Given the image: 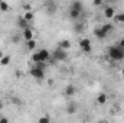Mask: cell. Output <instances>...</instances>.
<instances>
[{"label": "cell", "instance_id": "21", "mask_svg": "<svg viewBox=\"0 0 124 123\" xmlns=\"http://www.w3.org/2000/svg\"><path fill=\"white\" fill-rule=\"evenodd\" d=\"M10 64V57L9 55H4L1 60H0V65H3V67H6V65H9Z\"/></svg>", "mask_w": 124, "mask_h": 123}, {"label": "cell", "instance_id": "23", "mask_svg": "<svg viewBox=\"0 0 124 123\" xmlns=\"http://www.w3.org/2000/svg\"><path fill=\"white\" fill-rule=\"evenodd\" d=\"M0 10L1 12H7L9 10V4L6 1H0Z\"/></svg>", "mask_w": 124, "mask_h": 123}, {"label": "cell", "instance_id": "13", "mask_svg": "<svg viewBox=\"0 0 124 123\" xmlns=\"http://www.w3.org/2000/svg\"><path fill=\"white\" fill-rule=\"evenodd\" d=\"M69 9H74V10L82 12V10H84V4H82L81 1H78V0H77V1H72V3H71V7H69Z\"/></svg>", "mask_w": 124, "mask_h": 123}, {"label": "cell", "instance_id": "11", "mask_svg": "<svg viewBox=\"0 0 124 123\" xmlns=\"http://www.w3.org/2000/svg\"><path fill=\"white\" fill-rule=\"evenodd\" d=\"M107 100H108V97H107V94H105V93H101V94H98V96H97V104H100V106L105 104V103H107Z\"/></svg>", "mask_w": 124, "mask_h": 123}, {"label": "cell", "instance_id": "24", "mask_svg": "<svg viewBox=\"0 0 124 123\" xmlns=\"http://www.w3.org/2000/svg\"><path fill=\"white\" fill-rule=\"evenodd\" d=\"M38 123H51V119H49V116H42V117H39Z\"/></svg>", "mask_w": 124, "mask_h": 123}, {"label": "cell", "instance_id": "20", "mask_svg": "<svg viewBox=\"0 0 124 123\" xmlns=\"http://www.w3.org/2000/svg\"><path fill=\"white\" fill-rule=\"evenodd\" d=\"M114 20H116L117 23H124V13H116Z\"/></svg>", "mask_w": 124, "mask_h": 123}, {"label": "cell", "instance_id": "26", "mask_svg": "<svg viewBox=\"0 0 124 123\" xmlns=\"http://www.w3.org/2000/svg\"><path fill=\"white\" fill-rule=\"evenodd\" d=\"M19 41H20V38H19L17 35H13V36H12V42H16V44H17Z\"/></svg>", "mask_w": 124, "mask_h": 123}, {"label": "cell", "instance_id": "1", "mask_svg": "<svg viewBox=\"0 0 124 123\" xmlns=\"http://www.w3.org/2000/svg\"><path fill=\"white\" fill-rule=\"evenodd\" d=\"M31 75L36 80H43L45 78V62H38L31 68Z\"/></svg>", "mask_w": 124, "mask_h": 123}, {"label": "cell", "instance_id": "17", "mask_svg": "<svg viewBox=\"0 0 124 123\" xmlns=\"http://www.w3.org/2000/svg\"><path fill=\"white\" fill-rule=\"evenodd\" d=\"M69 18L72 19V20H77L79 16H81V12H78V10H74V9H69Z\"/></svg>", "mask_w": 124, "mask_h": 123}, {"label": "cell", "instance_id": "9", "mask_svg": "<svg viewBox=\"0 0 124 123\" xmlns=\"http://www.w3.org/2000/svg\"><path fill=\"white\" fill-rule=\"evenodd\" d=\"M75 91H77V87L74 84H68L65 87V96H68V97H72L75 94Z\"/></svg>", "mask_w": 124, "mask_h": 123}, {"label": "cell", "instance_id": "2", "mask_svg": "<svg viewBox=\"0 0 124 123\" xmlns=\"http://www.w3.org/2000/svg\"><path fill=\"white\" fill-rule=\"evenodd\" d=\"M108 57L111 61H123L124 60V49L117 45H113L108 48Z\"/></svg>", "mask_w": 124, "mask_h": 123}, {"label": "cell", "instance_id": "8", "mask_svg": "<svg viewBox=\"0 0 124 123\" xmlns=\"http://www.w3.org/2000/svg\"><path fill=\"white\" fill-rule=\"evenodd\" d=\"M45 7H46V10H48V13H55V10H56V3L55 1H45Z\"/></svg>", "mask_w": 124, "mask_h": 123}, {"label": "cell", "instance_id": "22", "mask_svg": "<svg viewBox=\"0 0 124 123\" xmlns=\"http://www.w3.org/2000/svg\"><path fill=\"white\" fill-rule=\"evenodd\" d=\"M26 48H28V49H35V48H36V41H35V39H32V41H29V42H26Z\"/></svg>", "mask_w": 124, "mask_h": 123}, {"label": "cell", "instance_id": "14", "mask_svg": "<svg viewBox=\"0 0 124 123\" xmlns=\"http://www.w3.org/2000/svg\"><path fill=\"white\" fill-rule=\"evenodd\" d=\"M84 31H85V23H81V22L74 23V32H77V33H82Z\"/></svg>", "mask_w": 124, "mask_h": 123}, {"label": "cell", "instance_id": "6", "mask_svg": "<svg viewBox=\"0 0 124 123\" xmlns=\"http://www.w3.org/2000/svg\"><path fill=\"white\" fill-rule=\"evenodd\" d=\"M104 16H105L107 19H113V18L116 16V9H114L113 6H107V7L104 9Z\"/></svg>", "mask_w": 124, "mask_h": 123}, {"label": "cell", "instance_id": "5", "mask_svg": "<svg viewBox=\"0 0 124 123\" xmlns=\"http://www.w3.org/2000/svg\"><path fill=\"white\" fill-rule=\"evenodd\" d=\"M38 55H39V61L40 62H46L51 58V52L48 49H39L38 51Z\"/></svg>", "mask_w": 124, "mask_h": 123}, {"label": "cell", "instance_id": "29", "mask_svg": "<svg viewBox=\"0 0 124 123\" xmlns=\"http://www.w3.org/2000/svg\"><path fill=\"white\" fill-rule=\"evenodd\" d=\"M1 109H3V101L0 100V110H1Z\"/></svg>", "mask_w": 124, "mask_h": 123}, {"label": "cell", "instance_id": "18", "mask_svg": "<svg viewBox=\"0 0 124 123\" xmlns=\"http://www.w3.org/2000/svg\"><path fill=\"white\" fill-rule=\"evenodd\" d=\"M17 25H19V26H20V28H22V29H23V31H25V29H28V28H29V23H28V22H26V20H25V19H23V18H20V19H19V20H17Z\"/></svg>", "mask_w": 124, "mask_h": 123}, {"label": "cell", "instance_id": "25", "mask_svg": "<svg viewBox=\"0 0 124 123\" xmlns=\"http://www.w3.org/2000/svg\"><path fill=\"white\" fill-rule=\"evenodd\" d=\"M117 46H120L121 49H124V38H121V39L117 42Z\"/></svg>", "mask_w": 124, "mask_h": 123}, {"label": "cell", "instance_id": "27", "mask_svg": "<svg viewBox=\"0 0 124 123\" xmlns=\"http://www.w3.org/2000/svg\"><path fill=\"white\" fill-rule=\"evenodd\" d=\"M93 4L94 6H101V4H102V0H94Z\"/></svg>", "mask_w": 124, "mask_h": 123}, {"label": "cell", "instance_id": "4", "mask_svg": "<svg viewBox=\"0 0 124 123\" xmlns=\"http://www.w3.org/2000/svg\"><path fill=\"white\" fill-rule=\"evenodd\" d=\"M79 46H81V49H82L85 54H88V52L93 51V44H91V41H90L88 38H82V39L79 41Z\"/></svg>", "mask_w": 124, "mask_h": 123}, {"label": "cell", "instance_id": "3", "mask_svg": "<svg viewBox=\"0 0 124 123\" xmlns=\"http://www.w3.org/2000/svg\"><path fill=\"white\" fill-rule=\"evenodd\" d=\"M52 58H54L55 61H65V60L68 58V54H66V51L58 48V49H55V51L52 52Z\"/></svg>", "mask_w": 124, "mask_h": 123}, {"label": "cell", "instance_id": "19", "mask_svg": "<svg viewBox=\"0 0 124 123\" xmlns=\"http://www.w3.org/2000/svg\"><path fill=\"white\" fill-rule=\"evenodd\" d=\"M22 18H23V19H25L28 23H31L32 20H33V13H32V12H26V13H25Z\"/></svg>", "mask_w": 124, "mask_h": 123}, {"label": "cell", "instance_id": "31", "mask_svg": "<svg viewBox=\"0 0 124 123\" xmlns=\"http://www.w3.org/2000/svg\"><path fill=\"white\" fill-rule=\"evenodd\" d=\"M121 75H123V77H124V68H123V70H121Z\"/></svg>", "mask_w": 124, "mask_h": 123}, {"label": "cell", "instance_id": "7", "mask_svg": "<svg viewBox=\"0 0 124 123\" xmlns=\"http://www.w3.org/2000/svg\"><path fill=\"white\" fill-rule=\"evenodd\" d=\"M77 110H78L77 103H74V101L68 103V106H66V113H68V114H75V113H77Z\"/></svg>", "mask_w": 124, "mask_h": 123}, {"label": "cell", "instance_id": "10", "mask_svg": "<svg viewBox=\"0 0 124 123\" xmlns=\"http://www.w3.org/2000/svg\"><path fill=\"white\" fill-rule=\"evenodd\" d=\"M22 36H23V39H25L26 42H29V41L33 39V31H32L31 28H28V29L23 31V35H22Z\"/></svg>", "mask_w": 124, "mask_h": 123}, {"label": "cell", "instance_id": "12", "mask_svg": "<svg viewBox=\"0 0 124 123\" xmlns=\"http://www.w3.org/2000/svg\"><path fill=\"white\" fill-rule=\"evenodd\" d=\"M101 29H102V31H104V33L108 36L111 32L114 31V25H113V23H104V25L101 26Z\"/></svg>", "mask_w": 124, "mask_h": 123}, {"label": "cell", "instance_id": "30", "mask_svg": "<svg viewBox=\"0 0 124 123\" xmlns=\"http://www.w3.org/2000/svg\"><path fill=\"white\" fill-rule=\"evenodd\" d=\"M3 57H4V55H3V52H1V51H0V60H1V58H3Z\"/></svg>", "mask_w": 124, "mask_h": 123}, {"label": "cell", "instance_id": "15", "mask_svg": "<svg viewBox=\"0 0 124 123\" xmlns=\"http://www.w3.org/2000/svg\"><path fill=\"white\" fill-rule=\"evenodd\" d=\"M94 33H95V36H97L98 39H105V38H107V35L104 33V31H102V29H101V26L95 28V31H94Z\"/></svg>", "mask_w": 124, "mask_h": 123}, {"label": "cell", "instance_id": "28", "mask_svg": "<svg viewBox=\"0 0 124 123\" xmlns=\"http://www.w3.org/2000/svg\"><path fill=\"white\" fill-rule=\"evenodd\" d=\"M0 123H9V119L3 116V117H0Z\"/></svg>", "mask_w": 124, "mask_h": 123}, {"label": "cell", "instance_id": "16", "mask_svg": "<svg viewBox=\"0 0 124 123\" xmlns=\"http://www.w3.org/2000/svg\"><path fill=\"white\" fill-rule=\"evenodd\" d=\"M59 48L63 49V51L69 49V48H71V41H68V39H62L61 42H59Z\"/></svg>", "mask_w": 124, "mask_h": 123}]
</instances>
